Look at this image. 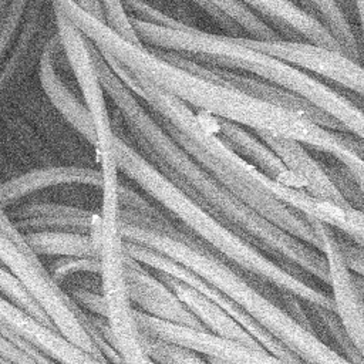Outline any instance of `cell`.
Segmentation results:
<instances>
[{
	"instance_id": "obj_16",
	"label": "cell",
	"mask_w": 364,
	"mask_h": 364,
	"mask_svg": "<svg viewBox=\"0 0 364 364\" xmlns=\"http://www.w3.org/2000/svg\"><path fill=\"white\" fill-rule=\"evenodd\" d=\"M65 186H88L102 189V172L100 168L85 165H50L30 169L0 183V208L33 200L47 191Z\"/></svg>"
},
{
	"instance_id": "obj_24",
	"label": "cell",
	"mask_w": 364,
	"mask_h": 364,
	"mask_svg": "<svg viewBox=\"0 0 364 364\" xmlns=\"http://www.w3.org/2000/svg\"><path fill=\"white\" fill-rule=\"evenodd\" d=\"M318 20L334 37L340 50L361 63L360 46L355 33L334 0H290Z\"/></svg>"
},
{
	"instance_id": "obj_35",
	"label": "cell",
	"mask_w": 364,
	"mask_h": 364,
	"mask_svg": "<svg viewBox=\"0 0 364 364\" xmlns=\"http://www.w3.org/2000/svg\"><path fill=\"white\" fill-rule=\"evenodd\" d=\"M0 363H17V364H37V361L6 336L0 333Z\"/></svg>"
},
{
	"instance_id": "obj_36",
	"label": "cell",
	"mask_w": 364,
	"mask_h": 364,
	"mask_svg": "<svg viewBox=\"0 0 364 364\" xmlns=\"http://www.w3.org/2000/svg\"><path fill=\"white\" fill-rule=\"evenodd\" d=\"M250 7L263 20L272 21L282 16L284 11V0H240Z\"/></svg>"
},
{
	"instance_id": "obj_17",
	"label": "cell",
	"mask_w": 364,
	"mask_h": 364,
	"mask_svg": "<svg viewBox=\"0 0 364 364\" xmlns=\"http://www.w3.org/2000/svg\"><path fill=\"white\" fill-rule=\"evenodd\" d=\"M125 264L128 293L135 309L166 321L206 328L176 293L151 269L128 255Z\"/></svg>"
},
{
	"instance_id": "obj_34",
	"label": "cell",
	"mask_w": 364,
	"mask_h": 364,
	"mask_svg": "<svg viewBox=\"0 0 364 364\" xmlns=\"http://www.w3.org/2000/svg\"><path fill=\"white\" fill-rule=\"evenodd\" d=\"M338 245L348 269L357 273L358 276L364 277V249L354 240L350 242L338 239Z\"/></svg>"
},
{
	"instance_id": "obj_26",
	"label": "cell",
	"mask_w": 364,
	"mask_h": 364,
	"mask_svg": "<svg viewBox=\"0 0 364 364\" xmlns=\"http://www.w3.org/2000/svg\"><path fill=\"white\" fill-rule=\"evenodd\" d=\"M0 293L9 300H11L14 304H17L20 309L31 314L34 318H37L38 321L55 330L50 317L44 313V310L33 299V296L26 290V287L20 283V280L1 264H0Z\"/></svg>"
},
{
	"instance_id": "obj_14",
	"label": "cell",
	"mask_w": 364,
	"mask_h": 364,
	"mask_svg": "<svg viewBox=\"0 0 364 364\" xmlns=\"http://www.w3.org/2000/svg\"><path fill=\"white\" fill-rule=\"evenodd\" d=\"M152 50V48H151ZM156 51L159 55L164 58L200 75L208 80H212L215 82L237 88L246 94H250L256 98L273 102L276 105H280L283 108H287L293 112H297L299 115H303L304 118H309L314 122H317L321 127H326L328 129H341V125L328 114L321 111L318 107L307 101L306 98L300 97L299 94L276 84L269 80H264L262 77L249 74V73H242V71H235L223 67H215V65H205L199 64L196 61L183 58L178 54L169 53V51Z\"/></svg>"
},
{
	"instance_id": "obj_4",
	"label": "cell",
	"mask_w": 364,
	"mask_h": 364,
	"mask_svg": "<svg viewBox=\"0 0 364 364\" xmlns=\"http://www.w3.org/2000/svg\"><path fill=\"white\" fill-rule=\"evenodd\" d=\"M108 64L171 138L202 168L267 219L320 250V239L310 220L269 192L257 178L259 169L213 131L200 112L154 84Z\"/></svg>"
},
{
	"instance_id": "obj_38",
	"label": "cell",
	"mask_w": 364,
	"mask_h": 364,
	"mask_svg": "<svg viewBox=\"0 0 364 364\" xmlns=\"http://www.w3.org/2000/svg\"><path fill=\"white\" fill-rule=\"evenodd\" d=\"M0 229H1L11 240H14L26 253L33 255V252L30 250L28 245L26 243L23 235L16 229V226H14L13 222L9 219V216H7L6 212H0Z\"/></svg>"
},
{
	"instance_id": "obj_6",
	"label": "cell",
	"mask_w": 364,
	"mask_h": 364,
	"mask_svg": "<svg viewBox=\"0 0 364 364\" xmlns=\"http://www.w3.org/2000/svg\"><path fill=\"white\" fill-rule=\"evenodd\" d=\"M118 185L102 186L101 218L91 232V237L98 250L107 318L114 330L122 363H151L141 344V333L135 323L134 306L128 293L127 253L119 228Z\"/></svg>"
},
{
	"instance_id": "obj_7",
	"label": "cell",
	"mask_w": 364,
	"mask_h": 364,
	"mask_svg": "<svg viewBox=\"0 0 364 364\" xmlns=\"http://www.w3.org/2000/svg\"><path fill=\"white\" fill-rule=\"evenodd\" d=\"M55 11L57 33L60 41L63 44L80 92L94 119L97 131L95 152L100 165L98 168L102 173L119 172L117 162V134L114 127V112L109 111V100L97 71L92 43L63 10L55 7Z\"/></svg>"
},
{
	"instance_id": "obj_27",
	"label": "cell",
	"mask_w": 364,
	"mask_h": 364,
	"mask_svg": "<svg viewBox=\"0 0 364 364\" xmlns=\"http://www.w3.org/2000/svg\"><path fill=\"white\" fill-rule=\"evenodd\" d=\"M27 6L28 0H9L0 16V65L18 37Z\"/></svg>"
},
{
	"instance_id": "obj_3",
	"label": "cell",
	"mask_w": 364,
	"mask_h": 364,
	"mask_svg": "<svg viewBox=\"0 0 364 364\" xmlns=\"http://www.w3.org/2000/svg\"><path fill=\"white\" fill-rule=\"evenodd\" d=\"M124 240L151 247L189 269L215 286L301 361L318 364L348 363L318 336L306 330L279 303L266 296L239 269L212 252L172 219H155L119 209Z\"/></svg>"
},
{
	"instance_id": "obj_41",
	"label": "cell",
	"mask_w": 364,
	"mask_h": 364,
	"mask_svg": "<svg viewBox=\"0 0 364 364\" xmlns=\"http://www.w3.org/2000/svg\"><path fill=\"white\" fill-rule=\"evenodd\" d=\"M350 239H353L355 243H358L364 249V236L361 235H347Z\"/></svg>"
},
{
	"instance_id": "obj_2",
	"label": "cell",
	"mask_w": 364,
	"mask_h": 364,
	"mask_svg": "<svg viewBox=\"0 0 364 364\" xmlns=\"http://www.w3.org/2000/svg\"><path fill=\"white\" fill-rule=\"evenodd\" d=\"M53 1L81 28L108 63L154 84L195 111L220 117L255 131L286 135L334 156L344 148H353L350 136H338L333 129L297 112L200 77L144 44L125 40L74 0Z\"/></svg>"
},
{
	"instance_id": "obj_42",
	"label": "cell",
	"mask_w": 364,
	"mask_h": 364,
	"mask_svg": "<svg viewBox=\"0 0 364 364\" xmlns=\"http://www.w3.org/2000/svg\"><path fill=\"white\" fill-rule=\"evenodd\" d=\"M7 3H9V0H0V16H1V13L4 11Z\"/></svg>"
},
{
	"instance_id": "obj_25",
	"label": "cell",
	"mask_w": 364,
	"mask_h": 364,
	"mask_svg": "<svg viewBox=\"0 0 364 364\" xmlns=\"http://www.w3.org/2000/svg\"><path fill=\"white\" fill-rule=\"evenodd\" d=\"M141 344L151 363L161 364H200L206 360L189 348L172 341L141 334Z\"/></svg>"
},
{
	"instance_id": "obj_31",
	"label": "cell",
	"mask_w": 364,
	"mask_h": 364,
	"mask_svg": "<svg viewBox=\"0 0 364 364\" xmlns=\"http://www.w3.org/2000/svg\"><path fill=\"white\" fill-rule=\"evenodd\" d=\"M101 3L104 11V23L125 40L135 44H142L135 31L131 16L127 11L124 0H101Z\"/></svg>"
},
{
	"instance_id": "obj_37",
	"label": "cell",
	"mask_w": 364,
	"mask_h": 364,
	"mask_svg": "<svg viewBox=\"0 0 364 364\" xmlns=\"http://www.w3.org/2000/svg\"><path fill=\"white\" fill-rule=\"evenodd\" d=\"M350 1V9L347 18L351 24V16L358 24V31H360V38H358V46H360V53H361V61L364 60V0H348ZM353 27V26H351Z\"/></svg>"
},
{
	"instance_id": "obj_39",
	"label": "cell",
	"mask_w": 364,
	"mask_h": 364,
	"mask_svg": "<svg viewBox=\"0 0 364 364\" xmlns=\"http://www.w3.org/2000/svg\"><path fill=\"white\" fill-rule=\"evenodd\" d=\"M82 10L92 14L94 17L104 21V11H102V3L101 0H74Z\"/></svg>"
},
{
	"instance_id": "obj_28",
	"label": "cell",
	"mask_w": 364,
	"mask_h": 364,
	"mask_svg": "<svg viewBox=\"0 0 364 364\" xmlns=\"http://www.w3.org/2000/svg\"><path fill=\"white\" fill-rule=\"evenodd\" d=\"M314 314L321 320L323 326L327 328L328 334L334 338L337 346L340 347L344 358L348 363H364V357L353 343L350 334L344 328L340 317L333 309H326L320 306H310Z\"/></svg>"
},
{
	"instance_id": "obj_33",
	"label": "cell",
	"mask_w": 364,
	"mask_h": 364,
	"mask_svg": "<svg viewBox=\"0 0 364 364\" xmlns=\"http://www.w3.org/2000/svg\"><path fill=\"white\" fill-rule=\"evenodd\" d=\"M336 158L347 168L364 198V156L354 148H344Z\"/></svg>"
},
{
	"instance_id": "obj_32",
	"label": "cell",
	"mask_w": 364,
	"mask_h": 364,
	"mask_svg": "<svg viewBox=\"0 0 364 364\" xmlns=\"http://www.w3.org/2000/svg\"><path fill=\"white\" fill-rule=\"evenodd\" d=\"M65 294L84 311L107 317V301L101 291L90 289H71Z\"/></svg>"
},
{
	"instance_id": "obj_30",
	"label": "cell",
	"mask_w": 364,
	"mask_h": 364,
	"mask_svg": "<svg viewBox=\"0 0 364 364\" xmlns=\"http://www.w3.org/2000/svg\"><path fill=\"white\" fill-rule=\"evenodd\" d=\"M50 263H44L51 279L60 284L70 276L92 272L101 273L100 260L95 256H61V257H51Z\"/></svg>"
},
{
	"instance_id": "obj_13",
	"label": "cell",
	"mask_w": 364,
	"mask_h": 364,
	"mask_svg": "<svg viewBox=\"0 0 364 364\" xmlns=\"http://www.w3.org/2000/svg\"><path fill=\"white\" fill-rule=\"evenodd\" d=\"M125 245V253L134 259H136L139 263L146 266L155 273H165L175 279H179L185 282L186 284L195 287L198 291L205 294L208 299H210L213 303H216L219 307H222L226 313H229L252 337L257 340V343L264 347L270 354L277 357L283 363H299L301 361L291 350H289L284 344H282L277 338H274L267 330H264L256 320H253L239 304H236L232 299H229L226 294H223L220 290H218L210 283L205 282L199 276H196L189 269L181 266L175 260L166 257L165 255L146 247L144 245H138L134 242L124 240Z\"/></svg>"
},
{
	"instance_id": "obj_19",
	"label": "cell",
	"mask_w": 364,
	"mask_h": 364,
	"mask_svg": "<svg viewBox=\"0 0 364 364\" xmlns=\"http://www.w3.org/2000/svg\"><path fill=\"white\" fill-rule=\"evenodd\" d=\"M259 181L276 198L306 218L317 219L344 232L346 235L364 236V209L351 206L348 203H337L316 198L303 188L280 183L263 172H260Z\"/></svg>"
},
{
	"instance_id": "obj_40",
	"label": "cell",
	"mask_w": 364,
	"mask_h": 364,
	"mask_svg": "<svg viewBox=\"0 0 364 364\" xmlns=\"http://www.w3.org/2000/svg\"><path fill=\"white\" fill-rule=\"evenodd\" d=\"M354 282H355V284H357V287H358V290H360V293L364 299V277L357 274V276H354Z\"/></svg>"
},
{
	"instance_id": "obj_22",
	"label": "cell",
	"mask_w": 364,
	"mask_h": 364,
	"mask_svg": "<svg viewBox=\"0 0 364 364\" xmlns=\"http://www.w3.org/2000/svg\"><path fill=\"white\" fill-rule=\"evenodd\" d=\"M155 274L161 277L176 293V296L183 301V304L191 310V313L208 330L222 337L236 340L239 343H243L256 348H264L229 313H226L222 307H219L205 294L198 291L195 287L165 273H155Z\"/></svg>"
},
{
	"instance_id": "obj_21",
	"label": "cell",
	"mask_w": 364,
	"mask_h": 364,
	"mask_svg": "<svg viewBox=\"0 0 364 364\" xmlns=\"http://www.w3.org/2000/svg\"><path fill=\"white\" fill-rule=\"evenodd\" d=\"M200 115L213 131H216L235 151H237L264 175L280 183L300 188L297 178L286 168L276 152L257 134L253 135L243 125L220 117L206 112H200Z\"/></svg>"
},
{
	"instance_id": "obj_11",
	"label": "cell",
	"mask_w": 364,
	"mask_h": 364,
	"mask_svg": "<svg viewBox=\"0 0 364 364\" xmlns=\"http://www.w3.org/2000/svg\"><path fill=\"white\" fill-rule=\"evenodd\" d=\"M240 38L256 50L283 60L311 75L330 80L364 97V65L340 50L303 40Z\"/></svg>"
},
{
	"instance_id": "obj_43",
	"label": "cell",
	"mask_w": 364,
	"mask_h": 364,
	"mask_svg": "<svg viewBox=\"0 0 364 364\" xmlns=\"http://www.w3.org/2000/svg\"><path fill=\"white\" fill-rule=\"evenodd\" d=\"M0 212H6V210H4V209H3V208H0Z\"/></svg>"
},
{
	"instance_id": "obj_10",
	"label": "cell",
	"mask_w": 364,
	"mask_h": 364,
	"mask_svg": "<svg viewBox=\"0 0 364 364\" xmlns=\"http://www.w3.org/2000/svg\"><path fill=\"white\" fill-rule=\"evenodd\" d=\"M134 317L141 334L183 346L210 363L270 364L280 361L264 348H256L236 340L222 337L208 328L166 321L135 307Z\"/></svg>"
},
{
	"instance_id": "obj_15",
	"label": "cell",
	"mask_w": 364,
	"mask_h": 364,
	"mask_svg": "<svg viewBox=\"0 0 364 364\" xmlns=\"http://www.w3.org/2000/svg\"><path fill=\"white\" fill-rule=\"evenodd\" d=\"M307 219L320 239V250L327 260L328 284L333 290L331 299L334 303V311L364 357V299L343 257L338 237L334 235L331 226L317 219Z\"/></svg>"
},
{
	"instance_id": "obj_12",
	"label": "cell",
	"mask_w": 364,
	"mask_h": 364,
	"mask_svg": "<svg viewBox=\"0 0 364 364\" xmlns=\"http://www.w3.org/2000/svg\"><path fill=\"white\" fill-rule=\"evenodd\" d=\"M37 74L48 102L63 119L95 149L97 131L94 119L75 82L58 33L47 44Z\"/></svg>"
},
{
	"instance_id": "obj_29",
	"label": "cell",
	"mask_w": 364,
	"mask_h": 364,
	"mask_svg": "<svg viewBox=\"0 0 364 364\" xmlns=\"http://www.w3.org/2000/svg\"><path fill=\"white\" fill-rule=\"evenodd\" d=\"M118 202L119 209L124 210H129L155 219H171L169 215L158 203H155L144 191H141L139 188L135 189L124 183L122 181H119L118 185Z\"/></svg>"
},
{
	"instance_id": "obj_9",
	"label": "cell",
	"mask_w": 364,
	"mask_h": 364,
	"mask_svg": "<svg viewBox=\"0 0 364 364\" xmlns=\"http://www.w3.org/2000/svg\"><path fill=\"white\" fill-rule=\"evenodd\" d=\"M57 34V11L53 0H28L18 37L0 65V112L23 91L38 70L43 53Z\"/></svg>"
},
{
	"instance_id": "obj_23",
	"label": "cell",
	"mask_w": 364,
	"mask_h": 364,
	"mask_svg": "<svg viewBox=\"0 0 364 364\" xmlns=\"http://www.w3.org/2000/svg\"><path fill=\"white\" fill-rule=\"evenodd\" d=\"M37 257L95 256L98 250L91 235L75 232H28L23 235Z\"/></svg>"
},
{
	"instance_id": "obj_20",
	"label": "cell",
	"mask_w": 364,
	"mask_h": 364,
	"mask_svg": "<svg viewBox=\"0 0 364 364\" xmlns=\"http://www.w3.org/2000/svg\"><path fill=\"white\" fill-rule=\"evenodd\" d=\"M256 134L276 152L286 168L297 178L300 188L316 198L347 203L326 169L311 158L300 141L267 131H256Z\"/></svg>"
},
{
	"instance_id": "obj_8",
	"label": "cell",
	"mask_w": 364,
	"mask_h": 364,
	"mask_svg": "<svg viewBox=\"0 0 364 364\" xmlns=\"http://www.w3.org/2000/svg\"><path fill=\"white\" fill-rule=\"evenodd\" d=\"M249 74L276 82L306 98L333 117L343 128L364 142V111L314 75L267 53L253 48L246 61Z\"/></svg>"
},
{
	"instance_id": "obj_1",
	"label": "cell",
	"mask_w": 364,
	"mask_h": 364,
	"mask_svg": "<svg viewBox=\"0 0 364 364\" xmlns=\"http://www.w3.org/2000/svg\"><path fill=\"white\" fill-rule=\"evenodd\" d=\"M92 53L105 94L114 108L118 136L196 205L282 266L296 274H300V270L307 272L328 283V266L321 250L267 219L202 168L161 127L94 44Z\"/></svg>"
},
{
	"instance_id": "obj_5",
	"label": "cell",
	"mask_w": 364,
	"mask_h": 364,
	"mask_svg": "<svg viewBox=\"0 0 364 364\" xmlns=\"http://www.w3.org/2000/svg\"><path fill=\"white\" fill-rule=\"evenodd\" d=\"M115 145L121 175L144 191L178 226L246 276H250L256 283H270L272 286L293 293L309 306L334 310V303L330 296L310 286L300 274L282 266L267 253L196 205L125 139L117 135Z\"/></svg>"
},
{
	"instance_id": "obj_18",
	"label": "cell",
	"mask_w": 364,
	"mask_h": 364,
	"mask_svg": "<svg viewBox=\"0 0 364 364\" xmlns=\"http://www.w3.org/2000/svg\"><path fill=\"white\" fill-rule=\"evenodd\" d=\"M16 229L28 232H75L91 235L101 215L74 203L58 200H28L6 210Z\"/></svg>"
}]
</instances>
